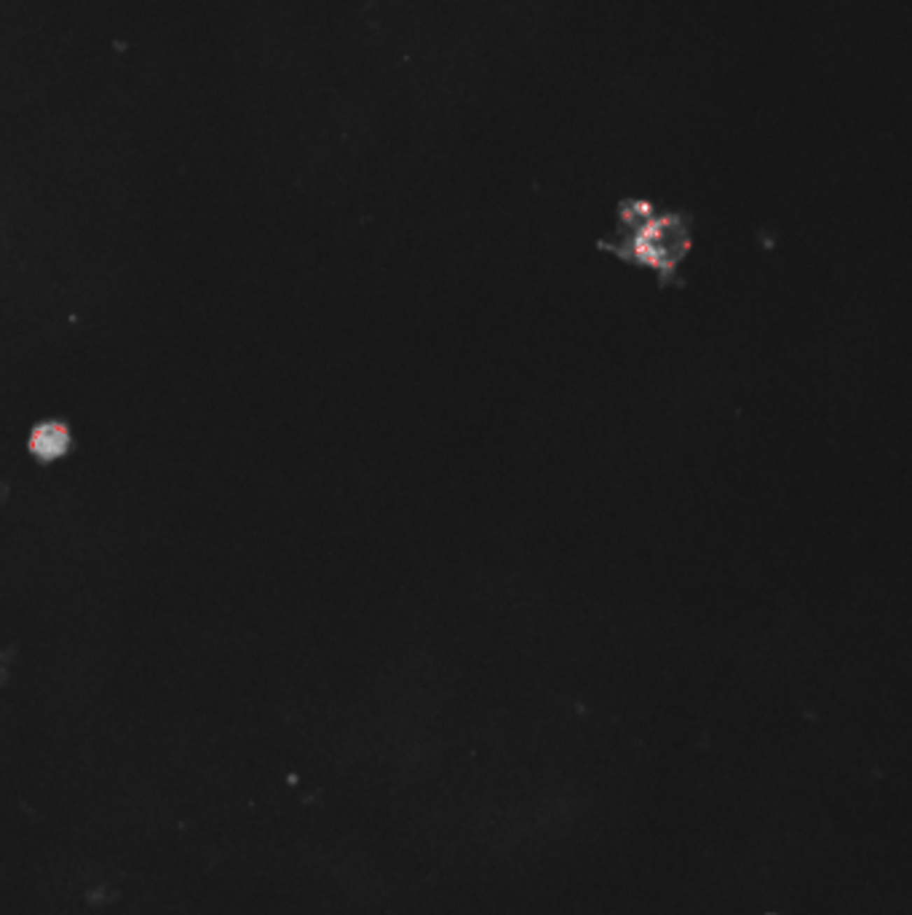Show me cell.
Instances as JSON below:
<instances>
[{"instance_id": "obj_2", "label": "cell", "mask_w": 912, "mask_h": 915, "mask_svg": "<svg viewBox=\"0 0 912 915\" xmlns=\"http://www.w3.org/2000/svg\"><path fill=\"white\" fill-rule=\"evenodd\" d=\"M70 447V431L62 423H41L30 436V450L41 461H54Z\"/></svg>"}, {"instance_id": "obj_1", "label": "cell", "mask_w": 912, "mask_h": 915, "mask_svg": "<svg viewBox=\"0 0 912 915\" xmlns=\"http://www.w3.org/2000/svg\"><path fill=\"white\" fill-rule=\"evenodd\" d=\"M599 252L637 268L656 270L658 286H685L680 265L693 249V214L661 209L647 198H624L615 207V225L597 241Z\"/></svg>"}]
</instances>
